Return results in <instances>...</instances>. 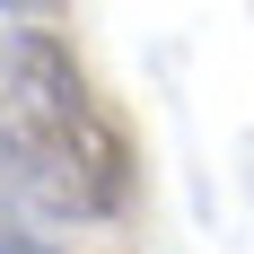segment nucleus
<instances>
[{
  "label": "nucleus",
  "instance_id": "obj_1",
  "mask_svg": "<svg viewBox=\"0 0 254 254\" xmlns=\"http://www.w3.org/2000/svg\"><path fill=\"white\" fill-rule=\"evenodd\" d=\"M0 254H62V246H53V237H35V219L0 193Z\"/></svg>",
  "mask_w": 254,
  "mask_h": 254
},
{
  "label": "nucleus",
  "instance_id": "obj_2",
  "mask_svg": "<svg viewBox=\"0 0 254 254\" xmlns=\"http://www.w3.org/2000/svg\"><path fill=\"white\" fill-rule=\"evenodd\" d=\"M0 18H62V0H0Z\"/></svg>",
  "mask_w": 254,
  "mask_h": 254
}]
</instances>
